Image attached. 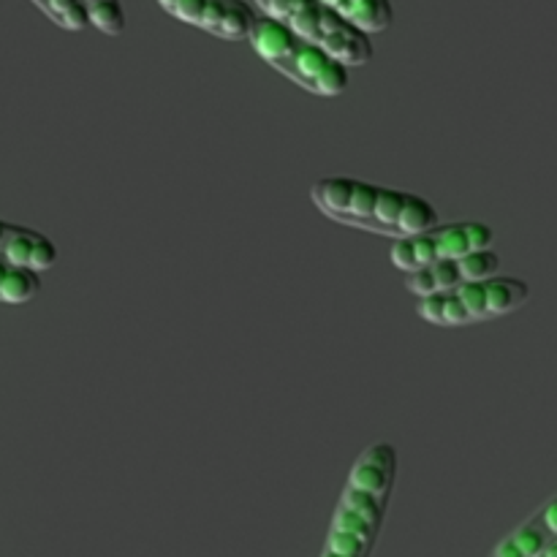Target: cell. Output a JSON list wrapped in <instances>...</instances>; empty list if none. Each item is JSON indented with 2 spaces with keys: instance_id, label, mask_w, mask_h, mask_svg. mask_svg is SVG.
<instances>
[{
  "instance_id": "cell-1",
  "label": "cell",
  "mask_w": 557,
  "mask_h": 557,
  "mask_svg": "<svg viewBox=\"0 0 557 557\" xmlns=\"http://www.w3.org/2000/svg\"><path fill=\"white\" fill-rule=\"evenodd\" d=\"M310 199H313L315 210L330 221L357 228V232L389 237L392 243L413 237V234L441 223L438 210L424 196L386 188V185L368 183V180L343 177V174L315 180L310 188Z\"/></svg>"
},
{
  "instance_id": "cell-2",
  "label": "cell",
  "mask_w": 557,
  "mask_h": 557,
  "mask_svg": "<svg viewBox=\"0 0 557 557\" xmlns=\"http://www.w3.org/2000/svg\"><path fill=\"white\" fill-rule=\"evenodd\" d=\"M397 484V449L375 441L354 462L319 557H373Z\"/></svg>"
},
{
  "instance_id": "cell-3",
  "label": "cell",
  "mask_w": 557,
  "mask_h": 557,
  "mask_svg": "<svg viewBox=\"0 0 557 557\" xmlns=\"http://www.w3.org/2000/svg\"><path fill=\"white\" fill-rule=\"evenodd\" d=\"M248 41L267 65H272L277 74H283L294 85L302 87V90L313 92V96L335 98L348 90L346 65L337 63L332 54H326L315 44H308L299 36H294L277 20L259 14Z\"/></svg>"
},
{
  "instance_id": "cell-4",
  "label": "cell",
  "mask_w": 557,
  "mask_h": 557,
  "mask_svg": "<svg viewBox=\"0 0 557 557\" xmlns=\"http://www.w3.org/2000/svg\"><path fill=\"white\" fill-rule=\"evenodd\" d=\"M253 3L261 16L277 20L294 36L321 47L346 69L368 65L375 58L373 38L319 0H253Z\"/></svg>"
},
{
  "instance_id": "cell-5",
  "label": "cell",
  "mask_w": 557,
  "mask_h": 557,
  "mask_svg": "<svg viewBox=\"0 0 557 557\" xmlns=\"http://www.w3.org/2000/svg\"><path fill=\"white\" fill-rule=\"evenodd\" d=\"M531 286L522 277L495 275L487 281L462 283L449 292L419 297L417 315L435 326H471L504 319L525 308Z\"/></svg>"
},
{
  "instance_id": "cell-6",
  "label": "cell",
  "mask_w": 557,
  "mask_h": 557,
  "mask_svg": "<svg viewBox=\"0 0 557 557\" xmlns=\"http://www.w3.org/2000/svg\"><path fill=\"white\" fill-rule=\"evenodd\" d=\"M495 245V228L484 221H455L435 223L433 228L413 234V237L395 239L389 248V259L406 275L435 264V261L460 259V256L487 250Z\"/></svg>"
},
{
  "instance_id": "cell-7",
  "label": "cell",
  "mask_w": 557,
  "mask_h": 557,
  "mask_svg": "<svg viewBox=\"0 0 557 557\" xmlns=\"http://www.w3.org/2000/svg\"><path fill=\"white\" fill-rule=\"evenodd\" d=\"M166 14L223 41H248L259 20L253 5L245 0H174Z\"/></svg>"
},
{
  "instance_id": "cell-8",
  "label": "cell",
  "mask_w": 557,
  "mask_h": 557,
  "mask_svg": "<svg viewBox=\"0 0 557 557\" xmlns=\"http://www.w3.org/2000/svg\"><path fill=\"white\" fill-rule=\"evenodd\" d=\"M495 275H500V256L493 248H487L460 256V259H446L422 267V270L406 275V288L413 297H428V294L449 292L462 283L487 281Z\"/></svg>"
},
{
  "instance_id": "cell-9",
  "label": "cell",
  "mask_w": 557,
  "mask_h": 557,
  "mask_svg": "<svg viewBox=\"0 0 557 557\" xmlns=\"http://www.w3.org/2000/svg\"><path fill=\"white\" fill-rule=\"evenodd\" d=\"M557 539L555 522L549 520L547 509H539L531 520L517 525L509 536L500 539L490 557H539Z\"/></svg>"
},
{
  "instance_id": "cell-10",
  "label": "cell",
  "mask_w": 557,
  "mask_h": 557,
  "mask_svg": "<svg viewBox=\"0 0 557 557\" xmlns=\"http://www.w3.org/2000/svg\"><path fill=\"white\" fill-rule=\"evenodd\" d=\"M319 3L337 11L343 20L357 25L359 30H364L368 36H373V33H386L392 27V22H395L392 0H319Z\"/></svg>"
},
{
  "instance_id": "cell-11",
  "label": "cell",
  "mask_w": 557,
  "mask_h": 557,
  "mask_svg": "<svg viewBox=\"0 0 557 557\" xmlns=\"http://www.w3.org/2000/svg\"><path fill=\"white\" fill-rule=\"evenodd\" d=\"M41 292V277L30 267H11L5 272V281L0 286V302L5 305H25L38 297Z\"/></svg>"
},
{
  "instance_id": "cell-12",
  "label": "cell",
  "mask_w": 557,
  "mask_h": 557,
  "mask_svg": "<svg viewBox=\"0 0 557 557\" xmlns=\"http://www.w3.org/2000/svg\"><path fill=\"white\" fill-rule=\"evenodd\" d=\"M87 11V22L103 36H123L125 33V9L120 0H82Z\"/></svg>"
},
{
  "instance_id": "cell-13",
  "label": "cell",
  "mask_w": 557,
  "mask_h": 557,
  "mask_svg": "<svg viewBox=\"0 0 557 557\" xmlns=\"http://www.w3.org/2000/svg\"><path fill=\"white\" fill-rule=\"evenodd\" d=\"M30 3L38 5V9H41L54 25L63 27V30L79 33L90 25L82 0H30Z\"/></svg>"
},
{
  "instance_id": "cell-14",
  "label": "cell",
  "mask_w": 557,
  "mask_h": 557,
  "mask_svg": "<svg viewBox=\"0 0 557 557\" xmlns=\"http://www.w3.org/2000/svg\"><path fill=\"white\" fill-rule=\"evenodd\" d=\"M36 228L27 226H11L9 239L3 245V259L9 261L11 267H30V256H33V245L38 239Z\"/></svg>"
},
{
  "instance_id": "cell-15",
  "label": "cell",
  "mask_w": 557,
  "mask_h": 557,
  "mask_svg": "<svg viewBox=\"0 0 557 557\" xmlns=\"http://www.w3.org/2000/svg\"><path fill=\"white\" fill-rule=\"evenodd\" d=\"M54 264H58V245H54L47 234H38L36 245H33L30 270L41 275L44 270H52Z\"/></svg>"
},
{
  "instance_id": "cell-16",
  "label": "cell",
  "mask_w": 557,
  "mask_h": 557,
  "mask_svg": "<svg viewBox=\"0 0 557 557\" xmlns=\"http://www.w3.org/2000/svg\"><path fill=\"white\" fill-rule=\"evenodd\" d=\"M9 234H11V223L0 221V250H3V245H5V239H9Z\"/></svg>"
},
{
  "instance_id": "cell-17",
  "label": "cell",
  "mask_w": 557,
  "mask_h": 557,
  "mask_svg": "<svg viewBox=\"0 0 557 557\" xmlns=\"http://www.w3.org/2000/svg\"><path fill=\"white\" fill-rule=\"evenodd\" d=\"M539 557H557V539H555V542H553V544H549V547H547V549H544V553H542V555H539Z\"/></svg>"
},
{
  "instance_id": "cell-18",
  "label": "cell",
  "mask_w": 557,
  "mask_h": 557,
  "mask_svg": "<svg viewBox=\"0 0 557 557\" xmlns=\"http://www.w3.org/2000/svg\"><path fill=\"white\" fill-rule=\"evenodd\" d=\"M5 272H9V261L0 259V286H3V281H5Z\"/></svg>"
},
{
  "instance_id": "cell-19",
  "label": "cell",
  "mask_w": 557,
  "mask_h": 557,
  "mask_svg": "<svg viewBox=\"0 0 557 557\" xmlns=\"http://www.w3.org/2000/svg\"><path fill=\"white\" fill-rule=\"evenodd\" d=\"M245 3H250V0H245Z\"/></svg>"
}]
</instances>
